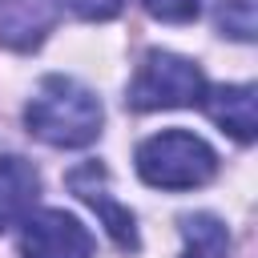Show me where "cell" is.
<instances>
[{"instance_id": "1", "label": "cell", "mask_w": 258, "mask_h": 258, "mask_svg": "<svg viewBox=\"0 0 258 258\" xmlns=\"http://www.w3.org/2000/svg\"><path fill=\"white\" fill-rule=\"evenodd\" d=\"M101 121H105V109H101L97 93L73 77H60V73L44 77L36 97L24 109L28 133L40 137L44 145H56V149L93 145L101 137Z\"/></svg>"}, {"instance_id": "2", "label": "cell", "mask_w": 258, "mask_h": 258, "mask_svg": "<svg viewBox=\"0 0 258 258\" xmlns=\"http://www.w3.org/2000/svg\"><path fill=\"white\" fill-rule=\"evenodd\" d=\"M137 173L153 189H198L218 173V153L189 129H165L137 145Z\"/></svg>"}, {"instance_id": "3", "label": "cell", "mask_w": 258, "mask_h": 258, "mask_svg": "<svg viewBox=\"0 0 258 258\" xmlns=\"http://www.w3.org/2000/svg\"><path fill=\"white\" fill-rule=\"evenodd\" d=\"M202 93H206V77H202V69L194 60L153 48L141 60L137 77L129 81L125 105L137 109V113H149V109H185V105H198Z\"/></svg>"}, {"instance_id": "4", "label": "cell", "mask_w": 258, "mask_h": 258, "mask_svg": "<svg viewBox=\"0 0 258 258\" xmlns=\"http://www.w3.org/2000/svg\"><path fill=\"white\" fill-rule=\"evenodd\" d=\"M20 258H93V234L64 210H36L20 222Z\"/></svg>"}, {"instance_id": "5", "label": "cell", "mask_w": 258, "mask_h": 258, "mask_svg": "<svg viewBox=\"0 0 258 258\" xmlns=\"http://www.w3.org/2000/svg\"><path fill=\"white\" fill-rule=\"evenodd\" d=\"M69 189L101 214L105 230L113 234V242H117L121 250H137V222H133V214H129L117 198H109V185H105V165H97V161L77 165V169L69 173Z\"/></svg>"}, {"instance_id": "6", "label": "cell", "mask_w": 258, "mask_h": 258, "mask_svg": "<svg viewBox=\"0 0 258 258\" xmlns=\"http://www.w3.org/2000/svg\"><path fill=\"white\" fill-rule=\"evenodd\" d=\"M40 194V173L32 161L8 153L0 157V234L32 214V202Z\"/></svg>"}, {"instance_id": "7", "label": "cell", "mask_w": 258, "mask_h": 258, "mask_svg": "<svg viewBox=\"0 0 258 258\" xmlns=\"http://www.w3.org/2000/svg\"><path fill=\"white\" fill-rule=\"evenodd\" d=\"M210 121L222 125V133H230L234 141L250 145L254 141V89L250 85H218V89H206L202 101Z\"/></svg>"}, {"instance_id": "8", "label": "cell", "mask_w": 258, "mask_h": 258, "mask_svg": "<svg viewBox=\"0 0 258 258\" xmlns=\"http://www.w3.org/2000/svg\"><path fill=\"white\" fill-rule=\"evenodd\" d=\"M48 28L44 0H0V40L12 48H32L40 44Z\"/></svg>"}, {"instance_id": "9", "label": "cell", "mask_w": 258, "mask_h": 258, "mask_svg": "<svg viewBox=\"0 0 258 258\" xmlns=\"http://www.w3.org/2000/svg\"><path fill=\"white\" fill-rule=\"evenodd\" d=\"M181 238H185L181 258H230V230L214 214H185Z\"/></svg>"}, {"instance_id": "10", "label": "cell", "mask_w": 258, "mask_h": 258, "mask_svg": "<svg viewBox=\"0 0 258 258\" xmlns=\"http://www.w3.org/2000/svg\"><path fill=\"white\" fill-rule=\"evenodd\" d=\"M141 4H145V12H149L153 20H165V24H189V20H198V16L206 12L210 0H141Z\"/></svg>"}, {"instance_id": "11", "label": "cell", "mask_w": 258, "mask_h": 258, "mask_svg": "<svg viewBox=\"0 0 258 258\" xmlns=\"http://www.w3.org/2000/svg\"><path fill=\"white\" fill-rule=\"evenodd\" d=\"M222 32L234 36V40H250L254 36V0H226Z\"/></svg>"}, {"instance_id": "12", "label": "cell", "mask_w": 258, "mask_h": 258, "mask_svg": "<svg viewBox=\"0 0 258 258\" xmlns=\"http://www.w3.org/2000/svg\"><path fill=\"white\" fill-rule=\"evenodd\" d=\"M81 20H113L121 8H125V0H64Z\"/></svg>"}]
</instances>
